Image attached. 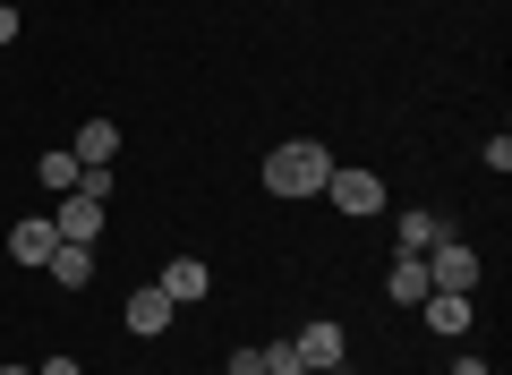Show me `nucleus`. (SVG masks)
<instances>
[{"instance_id":"nucleus-1","label":"nucleus","mask_w":512,"mask_h":375,"mask_svg":"<svg viewBox=\"0 0 512 375\" xmlns=\"http://www.w3.org/2000/svg\"><path fill=\"white\" fill-rule=\"evenodd\" d=\"M325 179H333V154H325L316 137H291V145H274V154H265V188H274L282 205L325 197Z\"/></svg>"},{"instance_id":"nucleus-2","label":"nucleus","mask_w":512,"mask_h":375,"mask_svg":"<svg viewBox=\"0 0 512 375\" xmlns=\"http://www.w3.org/2000/svg\"><path fill=\"white\" fill-rule=\"evenodd\" d=\"M291 358H299V367H308V375H342L350 341H342V324H333V316H308V324H299V333H291Z\"/></svg>"},{"instance_id":"nucleus-3","label":"nucleus","mask_w":512,"mask_h":375,"mask_svg":"<svg viewBox=\"0 0 512 375\" xmlns=\"http://www.w3.org/2000/svg\"><path fill=\"white\" fill-rule=\"evenodd\" d=\"M325 197L342 205L350 222H367V214H384V179H376V171H359V162H333V179H325Z\"/></svg>"},{"instance_id":"nucleus-4","label":"nucleus","mask_w":512,"mask_h":375,"mask_svg":"<svg viewBox=\"0 0 512 375\" xmlns=\"http://www.w3.org/2000/svg\"><path fill=\"white\" fill-rule=\"evenodd\" d=\"M478 273H487V265H478L470 239H436V248H427V282H436V290H461V299H470Z\"/></svg>"},{"instance_id":"nucleus-5","label":"nucleus","mask_w":512,"mask_h":375,"mask_svg":"<svg viewBox=\"0 0 512 375\" xmlns=\"http://www.w3.org/2000/svg\"><path fill=\"white\" fill-rule=\"evenodd\" d=\"M52 231L69 239V248H94V239H103V197L69 188V197H60V214H52Z\"/></svg>"},{"instance_id":"nucleus-6","label":"nucleus","mask_w":512,"mask_h":375,"mask_svg":"<svg viewBox=\"0 0 512 375\" xmlns=\"http://www.w3.org/2000/svg\"><path fill=\"white\" fill-rule=\"evenodd\" d=\"M171 316H180V307H171L163 299V282H146V290H128V333H137V341H154V333H171Z\"/></svg>"},{"instance_id":"nucleus-7","label":"nucleus","mask_w":512,"mask_h":375,"mask_svg":"<svg viewBox=\"0 0 512 375\" xmlns=\"http://www.w3.org/2000/svg\"><path fill=\"white\" fill-rule=\"evenodd\" d=\"M205 290H214V273H205V256H163V299H171V307H197Z\"/></svg>"},{"instance_id":"nucleus-8","label":"nucleus","mask_w":512,"mask_h":375,"mask_svg":"<svg viewBox=\"0 0 512 375\" xmlns=\"http://www.w3.org/2000/svg\"><path fill=\"white\" fill-rule=\"evenodd\" d=\"M69 154H77V171H111V162H120V120H86Z\"/></svg>"},{"instance_id":"nucleus-9","label":"nucleus","mask_w":512,"mask_h":375,"mask_svg":"<svg viewBox=\"0 0 512 375\" xmlns=\"http://www.w3.org/2000/svg\"><path fill=\"white\" fill-rule=\"evenodd\" d=\"M427 290H436V282H427V256H393V265H384V299H393V307H419L427 299Z\"/></svg>"},{"instance_id":"nucleus-10","label":"nucleus","mask_w":512,"mask_h":375,"mask_svg":"<svg viewBox=\"0 0 512 375\" xmlns=\"http://www.w3.org/2000/svg\"><path fill=\"white\" fill-rule=\"evenodd\" d=\"M393 239H402V248H410V256H427V248H436V239H453V222H444V214H436V205H410V214H402V222H393Z\"/></svg>"},{"instance_id":"nucleus-11","label":"nucleus","mask_w":512,"mask_h":375,"mask_svg":"<svg viewBox=\"0 0 512 375\" xmlns=\"http://www.w3.org/2000/svg\"><path fill=\"white\" fill-rule=\"evenodd\" d=\"M52 248H60L52 214H26V222H9V256H18V265H43Z\"/></svg>"},{"instance_id":"nucleus-12","label":"nucleus","mask_w":512,"mask_h":375,"mask_svg":"<svg viewBox=\"0 0 512 375\" xmlns=\"http://www.w3.org/2000/svg\"><path fill=\"white\" fill-rule=\"evenodd\" d=\"M427 333H444V341H461L470 333V299H461V290H427Z\"/></svg>"},{"instance_id":"nucleus-13","label":"nucleus","mask_w":512,"mask_h":375,"mask_svg":"<svg viewBox=\"0 0 512 375\" xmlns=\"http://www.w3.org/2000/svg\"><path fill=\"white\" fill-rule=\"evenodd\" d=\"M43 273H52L60 290H86V282H94V248H69V239H60V248L43 256Z\"/></svg>"},{"instance_id":"nucleus-14","label":"nucleus","mask_w":512,"mask_h":375,"mask_svg":"<svg viewBox=\"0 0 512 375\" xmlns=\"http://www.w3.org/2000/svg\"><path fill=\"white\" fill-rule=\"evenodd\" d=\"M35 179L52 188V197H69V188H77V154H69V145H60V154H43V162H35Z\"/></svg>"},{"instance_id":"nucleus-15","label":"nucleus","mask_w":512,"mask_h":375,"mask_svg":"<svg viewBox=\"0 0 512 375\" xmlns=\"http://www.w3.org/2000/svg\"><path fill=\"white\" fill-rule=\"evenodd\" d=\"M231 375H265V350H231Z\"/></svg>"},{"instance_id":"nucleus-16","label":"nucleus","mask_w":512,"mask_h":375,"mask_svg":"<svg viewBox=\"0 0 512 375\" xmlns=\"http://www.w3.org/2000/svg\"><path fill=\"white\" fill-rule=\"evenodd\" d=\"M35 375H86V367H77V358H43Z\"/></svg>"},{"instance_id":"nucleus-17","label":"nucleus","mask_w":512,"mask_h":375,"mask_svg":"<svg viewBox=\"0 0 512 375\" xmlns=\"http://www.w3.org/2000/svg\"><path fill=\"white\" fill-rule=\"evenodd\" d=\"M0 43H18V9L9 0H0Z\"/></svg>"},{"instance_id":"nucleus-18","label":"nucleus","mask_w":512,"mask_h":375,"mask_svg":"<svg viewBox=\"0 0 512 375\" xmlns=\"http://www.w3.org/2000/svg\"><path fill=\"white\" fill-rule=\"evenodd\" d=\"M0 375H35V367H18V358H9V367H0Z\"/></svg>"}]
</instances>
